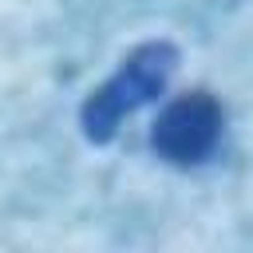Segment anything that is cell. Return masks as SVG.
<instances>
[{
	"label": "cell",
	"mask_w": 253,
	"mask_h": 253,
	"mask_svg": "<svg viewBox=\"0 0 253 253\" xmlns=\"http://www.w3.org/2000/svg\"><path fill=\"white\" fill-rule=\"evenodd\" d=\"M174 67H178V51L170 43L158 40V43L134 47L119 63V71L99 91H91V99L83 103V111H79L83 134L91 142H107L126 115H134L138 107H146L150 99L162 95V87H166V79H170Z\"/></svg>",
	"instance_id": "obj_1"
},
{
	"label": "cell",
	"mask_w": 253,
	"mask_h": 253,
	"mask_svg": "<svg viewBox=\"0 0 253 253\" xmlns=\"http://www.w3.org/2000/svg\"><path fill=\"white\" fill-rule=\"evenodd\" d=\"M225 126V111L210 91H194L174 99L162 119L154 123V150L174 162V166H194L202 158H210V150L217 146Z\"/></svg>",
	"instance_id": "obj_2"
}]
</instances>
